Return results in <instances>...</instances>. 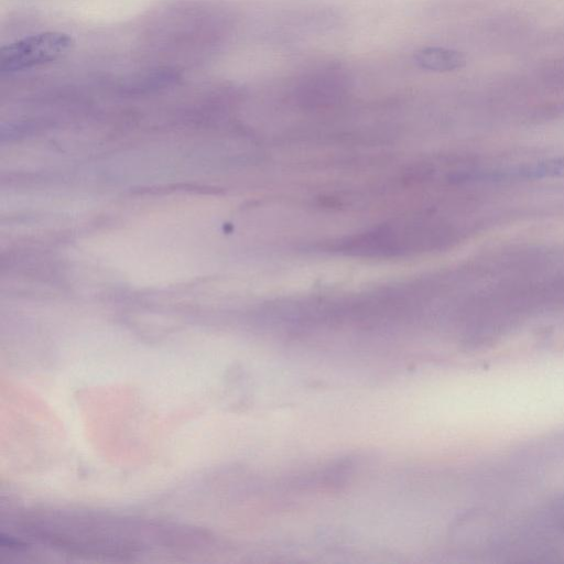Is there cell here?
I'll use <instances>...</instances> for the list:
<instances>
[{"label":"cell","instance_id":"1","mask_svg":"<svg viewBox=\"0 0 564 564\" xmlns=\"http://www.w3.org/2000/svg\"><path fill=\"white\" fill-rule=\"evenodd\" d=\"M73 46V37L63 32L32 34L2 46L0 70L14 73L56 61Z\"/></svg>","mask_w":564,"mask_h":564},{"label":"cell","instance_id":"2","mask_svg":"<svg viewBox=\"0 0 564 564\" xmlns=\"http://www.w3.org/2000/svg\"><path fill=\"white\" fill-rule=\"evenodd\" d=\"M414 62L420 68L431 72H453L466 64L463 53L441 46H426L414 53Z\"/></svg>","mask_w":564,"mask_h":564}]
</instances>
